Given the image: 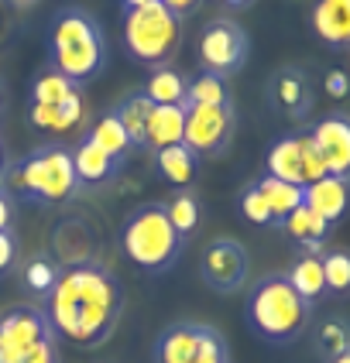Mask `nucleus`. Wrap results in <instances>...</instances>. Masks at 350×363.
Here are the masks:
<instances>
[{
  "mask_svg": "<svg viewBox=\"0 0 350 363\" xmlns=\"http://www.w3.org/2000/svg\"><path fill=\"white\" fill-rule=\"evenodd\" d=\"M124 312L121 281L100 264H69L45 298V315L55 336L72 346L93 350L110 340Z\"/></svg>",
  "mask_w": 350,
  "mask_h": 363,
  "instance_id": "f257e3e1",
  "label": "nucleus"
},
{
  "mask_svg": "<svg viewBox=\"0 0 350 363\" xmlns=\"http://www.w3.org/2000/svg\"><path fill=\"white\" fill-rule=\"evenodd\" d=\"M48 65L76 86H86L106 69V35L82 7H62L48 21Z\"/></svg>",
  "mask_w": 350,
  "mask_h": 363,
  "instance_id": "f03ea898",
  "label": "nucleus"
},
{
  "mask_svg": "<svg viewBox=\"0 0 350 363\" xmlns=\"http://www.w3.org/2000/svg\"><path fill=\"white\" fill-rule=\"evenodd\" d=\"M312 319V302H306L285 274H265L247 291L244 323L247 329L271 346H288L306 333Z\"/></svg>",
  "mask_w": 350,
  "mask_h": 363,
  "instance_id": "7ed1b4c3",
  "label": "nucleus"
},
{
  "mask_svg": "<svg viewBox=\"0 0 350 363\" xmlns=\"http://www.w3.org/2000/svg\"><path fill=\"white\" fill-rule=\"evenodd\" d=\"M185 240L172 226L165 202H141L121 223V250L124 257L148 274H162L182 257Z\"/></svg>",
  "mask_w": 350,
  "mask_h": 363,
  "instance_id": "20e7f679",
  "label": "nucleus"
},
{
  "mask_svg": "<svg viewBox=\"0 0 350 363\" xmlns=\"http://www.w3.org/2000/svg\"><path fill=\"white\" fill-rule=\"evenodd\" d=\"M4 182L18 196L38 202V206H62L82 189L76 168H72V151L62 141L38 144L18 164H7Z\"/></svg>",
  "mask_w": 350,
  "mask_h": 363,
  "instance_id": "39448f33",
  "label": "nucleus"
},
{
  "mask_svg": "<svg viewBox=\"0 0 350 363\" xmlns=\"http://www.w3.org/2000/svg\"><path fill=\"white\" fill-rule=\"evenodd\" d=\"M179 45H182V21L162 0L138 11H124V48L131 62L162 69V65H172Z\"/></svg>",
  "mask_w": 350,
  "mask_h": 363,
  "instance_id": "423d86ee",
  "label": "nucleus"
},
{
  "mask_svg": "<svg viewBox=\"0 0 350 363\" xmlns=\"http://www.w3.org/2000/svg\"><path fill=\"white\" fill-rule=\"evenodd\" d=\"M155 363H230V346L213 325L172 323L155 340Z\"/></svg>",
  "mask_w": 350,
  "mask_h": 363,
  "instance_id": "0eeeda50",
  "label": "nucleus"
},
{
  "mask_svg": "<svg viewBox=\"0 0 350 363\" xmlns=\"http://www.w3.org/2000/svg\"><path fill=\"white\" fill-rule=\"evenodd\" d=\"M251 41L247 31L234 18H213L199 35V72H213L220 79H230L244 69Z\"/></svg>",
  "mask_w": 350,
  "mask_h": 363,
  "instance_id": "6e6552de",
  "label": "nucleus"
},
{
  "mask_svg": "<svg viewBox=\"0 0 350 363\" xmlns=\"http://www.w3.org/2000/svg\"><path fill=\"white\" fill-rule=\"evenodd\" d=\"M237 130V113L230 106H185L182 144L196 158H220Z\"/></svg>",
  "mask_w": 350,
  "mask_h": 363,
  "instance_id": "1a4fd4ad",
  "label": "nucleus"
},
{
  "mask_svg": "<svg viewBox=\"0 0 350 363\" xmlns=\"http://www.w3.org/2000/svg\"><path fill=\"white\" fill-rule=\"evenodd\" d=\"M48 340H59V336L41 308H11L7 315H0V360L4 363L21 360L24 353H31L35 346Z\"/></svg>",
  "mask_w": 350,
  "mask_h": 363,
  "instance_id": "9d476101",
  "label": "nucleus"
},
{
  "mask_svg": "<svg viewBox=\"0 0 350 363\" xmlns=\"http://www.w3.org/2000/svg\"><path fill=\"white\" fill-rule=\"evenodd\" d=\"M203 281L217 295H234L247 284V250L234 237H213L203 250Z\"/></svg>",
  "mask_w": 350,
  "mask_h": 363,
  "instance_id": "9b49d317",
  "label": "nucleus"
},
{
  "mask_svg": "<svg viewBox=\"0 0 350 363\" xmlns=\"http://www.w3.org/2000/svg\"><path fill=\"white\" fill-rule=\"evenodd\" d=\"M268 103H271V110L285 113L292 121L309 117V110H312V79H309L306 69H299V65L275 69L271 79H268Z\"/></svg>",
  "mask_w": 350,
  "mask_h": 363,
  "instance_id": "f8f14e48",
  "label": "nucleus"
},
{
  "mask_svg": "<svg viewBox=\"0 0 350 363\" xmlns=\"http://www.w3.org/2000/svg\"><path fill=\"white\" fill-rule=\"evenodd\" d=\"M312 141L323 155L327 175L350 182V117L347 113H327L323 121H316V127L309 130Z\"/></svg>",
  "mask_w": 350,
  "mask_h": 363,
  "instance_id": "ddd939ff",
  "label": "nucleus"
},
{
  "mask_svg": "<svg viewBox=\"0 0 350 363\" xmlns=\"http://www.w3.org/2000/svg\"><path fill=\"white\" fill-rule=\"evenodd\" d=\"M309 24L323 45L337 52H350V0H312Z\"/></svg>",
  "mask_w": 350,
  "mask_h": 363,
  "instance_id": "4468645a",
  "label": "nucleus"
},
{
  "mask_svg": "<svg viewBox=\"0 0 350 363\" xmlns=\"http://www.w3.org/2000/svg\"><path fill=\"white\" fill-rule=\"evenodd\" d=\"M306 206L316 216H323L329 226L340 223L350 209V182L337 179V175H323L319 182L306 185Z\"/></svg>",
  "mask_w": 350,
  "mask_h": 363,
  "instance_id": "2eb2a0df",
  "label": "nucleus"
},
{
  "mask_svg": "<svg viewBox=\"0 0 350 363\" xmlns=\"http://www.w3.org/2000/svg\"><path fill=\"white\" fill-rule=\"evenodd\" d=\"M268 175L282 179L288 185H302L306 189V172H302V134H288L268 147Z\"/></svg>",
  "mask_w": 350,
  "mask_h": 363,
  "instance_id": "dca6fc26",
  "label": "nucleus"
},
{
  "mask_svg": "<svg viewBox=\"0 0 350 363\" xmlns=\"http://www.w3.org/2000/svg\"><path fill=\"white\" fill-rule=\"evenodd\" d=\"M69 151H72V168H76L80 185H103V182H110L117 172H121V164L114 162L110 155H103L86 134H82L80 144L69 147Z\"/></svg>",
  "mask_w": 350,
  "mask_h": 363,
  "instance_id": "f3484780",
  "label": "nucleus"
},
{
  "mask_svg": "<svg viewBox=\"0 0 350 363\" xmlns=\"http://www.w3.org/2000/svg\"><path fill=\"white\" fill-rule=\"evenodd\" d=\"M285 278L306 302H319V298L327 295V278H323L319 250H299V257L292 261V267L285 271Z\"/></svg>",
  "mask_w": 350,
  "mask_h": 363,
  "instance_id": "a211bd4d",
  "label": "nucleus"
},
{
  "mask_svg": "<svg viewBox=\"0 0 350 363\" xmlns=\"http://www.w3.org/2000/svg\"><path fill=\"white\" fill-rule=\"evenodd\" d=\"M155 168H158V175H162L168 185L189 189V185L196 182V172H199V158L179 141V144L162 147V151H155Z\"/></svg>",
  "mask_w": 350,
  "mask_h": 363,
  "instance_id": "6ab92c4d",
  "label": "nucleus"
},
{
  "mask_svg": "<svg viewBox=\"0 0 350 363\" xmlns=\"http://www.w3.org/2000/svg\"><path fill=\"white\" fill-rule=\"evenodd\" d=\"M185 134V106H155L148 134H144V151H162L168 144H179Z\"/></svg>",
  "mask_w": 350,
  "mask_h": 363,
  "instance_id": "aec40b11",
  "label": "nucleus"
},
{
  "mask_svg": "<svg viewBox=\"0 0 350 363\" xmlns=\"http://www.w3.org/2000/svg\"><path fill=\"white\" fill-rule=\"evenodd\" d=\"M254 185H258V192L265 196L268 209H271V220H275L278 230H282V223L306 202V189H302V185H288V182L271 179V175H265V179L254 182Z\"/></svg>",
  "mask_w": 350,
  "mask_h": 363,
  "instance_id": "412c9836",
  "label": "nucleus"
},
{
  "mask_svg": "<svg viewBox=\"0 0 350 363\" xmlns=\"http://www.w3.org/2000/svg\"><path fill=\"white\" fill-rule=\"evenodd\" d=\"M282 230L299 243V250H319V247L327 243V237H329V223L323 220V216H316L306 202H302V206H299V209L282 223Z\"/></svg>",
  "mask_w": 350,
  "mask_h": 363,
  "instance_id": "4be33fe9",
  "label": "nucleus"
},
{
  "mask_svg": "<svg viewBox=\"0 0 350 363\" xmlns=\"http://www.w3.org/2000/svg\"><path fill=\"white\" fill-rule=\"evenodd\" d=\"M151 110H155V103L148 100L141 89H131V93L114 106V113H117V121H121V127L127 130V138H131L134 147H144V134H148Z\"/></svg>",
  "mask_w": 350,
  "mask_h": 363,
  "instance_id": "5701e85b",
  "label": "nucleus"
},
{
  "mask_svg": "<svg viewBox=\"0 0 350 363\" xmlns=\"http://www.w3.org/2000/svg\"><path fill=\"white\" fill-rule=\"evenodd\" d=\"M86 138L97 144L103 155H110L117 164H124L127 162V155L134 151V144H131V138H127V130L121 127V121H117V113H114V110H110V113H103L100 121L86 130Z\"/></svg>",
  "mask_w": 350,
  "mask_h": 363,
  "instance_id": "b1692460",
  "label": "nucleus"
},
{
  "mask_svg": "<svg viewBox=\"0 0 350 363\" xmlns=\"http://www.w3.org/2000/svg\"><path fill=\"white\" fill-rule=\"evenodd\" d=\"M185 76L179 69H172V65H162V69H155L148 82L141 86V93L148 100L155 103V106H182L185 103Z\"/></svg>",
  "mask_w": 350,
  "mask_h": 363,
  "instance_id": "393cba45",
  "label": "nucleus"
},
{
  "mask_svg": "<svg viewBox=\"0 0 350 363\" xmlns=\"http://www.w3.org/2000/svg\"><path fill=\"white\" fill-rule=\"evenodd\" d=\"M230 86L226 79L213 76V72H199L185 82V103L182 106H230Z\"/></svg>",
  "mask_w": 350,
  "mask_h": 363,
  "instance_id": "a878e982",
  "label": "nucleus"
},
{
  "mask_svg": "<svg viewBox=\"0 0 350 363\" xmlns=\"http://www.w3.org/2000/svg\"><path fill=\"white\" fill-rule=\"evenodd\" d=\"M76 89H82V86L69 82L55 65H45L38 76L31 79V103H41V106H62Z\"/></svg>",
  "mask_w": 350,
  "mask_h": 363,
  "instance_id": "bb28decb",
  "label": "nucleus"
},
{
  "mask_svg": "<svg viewBox=\"0 0 350 363\" xmlns=\"http://www.w3.org/2000/svg\"><path fill=\"white\" fill-rule=\"evenodd\" d=\"M319 261H323V278H327V291L344 295L350 291V250H319Z\"/></svg>",
  "mask_w": 350,
  "mask_h": 363,
  "instance_id": "cd10ccee",
  "label": "nucleus"
},
{
  "mask_svg": "<svg viewBox=\"0 0 350 363\" xmlns=\"http://www.w3.org/2000/svg\"><path fill=\"white\" fill-rule=\"evenodd\" d=\"M168 209V216H172V226L179 230V237H189L192 230H196V223H199V199L189 192V189H179L175 192V199L165 206Z\"/></svg>",
  "mask_w": 350,
  "mask_h": 363,
  "instance_id": "c85d7f7f",
  "label": "nucleus"
},
{
  "mask_svg": "<svg viewBox=\"0 0 350 363\" xmlns=\"http://www.w3.org/2000/svg\"><path fill=\"white\" fill-rule=\"evenodd\" d=\"M59 281V267L48 261V257H35V261L24 267V284L35 291V295H45L48 298V291L55 288Z\"/></svg>",
  "mask_w": 350,
  "mask_h": 363,
  "instance_id": "c756f323",
  "label": "nucleus"
},
{
  "mask_svg": "<svg viewBox=\"0 0 350 363\" xmlns=\"http://www.w3.org/2000/svg\"><path fill=\"white\" fill-rule=\"evenodd\" d=\"M316 346H319V353L327 357V363L333 357H340V353H347L350 350V325L347 323H327L319 329V336H316Z\"/></svg>",
  "mask_w": 350,
  "mask_h": 363,
  "instance_id": "7c9ffc66",
  "label": "nucleus"
},
{
  "mask_svg": "<svg viewBox=\"0 0 350 363\" xmlns=\"http://www.w3.org/2000/svg\"><path fill=\"white\" fill-rule=\"evenodd\" d=\"M82 121H86V106H82V89H76L62 106H55V130L52 134H76Z\"/></svg>",
  "mask_w": 350,
  "mask_h": 363,
  "instance_id": "2f4dec72",
  "label": "nucleus"
},
{
  "mask_svg": "<svg viewBox=\"0 0 350 363\" xmlns=\"http://www.w3.org/2000/svg\"><path fill=\"white\" fill-rule=\"evenodd\" d=\"M241 213H244V220L254 223V226H275L271 209H268L265 196L258 192V185H247L244 192H241Z\"/></svg>",
  "mask_w": 350,
  "mask_h": 363,
  "instance_id": "473e14b6",
  "label": "nucleus"
},
{
  "mask_svg": "<svg viewBox=\"0 0 350 363\" xmlns=\"http://www.w3.org/2000/svg\"><path fill=\"white\" fill-rule=\"evenodd\" d=\"M302 172H306V185L312 182H319L327 175V164H323V155H319V147L312 141V134H302Z\"/></svg>",
  "mask_w": 350,
  "mask_h": 363,
  "instance_id": "72a5a7b5",
  "label": "nucleus"
},
{
  "mask_svg": "<svg viewBox=\"0 0 350 363\" xmlns=\"http://www.w3.org/2000/svg\"><path fill=\"white\" fill-rule=\"evenodd\" d=\"M327 93L329 96H337V100H344L350 93V76L344 69H329L327 72Z\"/></svg>",
  "mask_w": 350,
  "mask_h": 363,
  "instance_id": "f704fd0d",
  "label": "nucleus"
},
{
  "mask_svg": "<svg viewBox=\"0 0 350 363\" xmlns=\"http://www.w3.org/2000/svg\"><path fill=\"white\" fill-rule=\"evenodd\" d=\"M55 343H59V340H48V343L35 346L31 353H24V357L14 360V363H59V357H55Z\"/></svg>",
  "mask_w": 350,
  "mask_h": 363,
  "instance_id": "c9c22d12",
  "label": "nucleus"
},
{
  "mask_svg": "<svg viewBox=\"0 0 350 363\" xmlns=\"http://www.w3.org/2000/svg\"><path fill=\"white\" fill-rule=\"evenodd\" d=\"M14 257H18V243H14V233H11V230H4V233H0V274H4V271H11Z\"/></svg>",
  "mask_w": 350,
  "mask_h": 363,
  "instance_id": "e433bc0d",
  "label": "nucleus"
},
{
  "mask_svg": "<svg viewBox=\"0 0 350 363\" xmlns=\"http://www.w3.org/2000/svg\"><path fill=\"white\" fill-rule=\"evenodd\" d=\"M162 4H165V7H168V11H172V14H175L179 21H185L189 14H192V11H199V4H203V0H162Z\"/></svg>",
  "mask_w": 350,
  "mask_h": 363,
  "instance_id": "4c0bfd02",
  "label": "nucleus"
},
{
  "mask_svg": "<svg viewBox=\"0 0 350 363\" xmlns=\"http://www.w3.org/2000/svg\"><path fill=\"white\" fill-rule=\"evenodd\" d=\"M11 226V199H7V192L0 189V233Z\"/></svg>",
  "mask_w": 350,
  "mask_h": 363,
  "instance_id": "58836bf2",
  "label": "nucleus"
},
{
  "mask_svg": "<svg viewBox=\"0 0 350 363\" xmlns=\"http://www.w3.org/2000/svg\"><path fill=\"white\" fill-rule=\"evenodd\" d=\"M217 4H224L226 11H247L254 0H217Z\"/></svg>",
  "mask_w": 350,
  "mask_h": 363,
  "instance_id": "ea45409f",
  "label": "nucleus"
},
{
  "mask_svg": "<svg viewBox=\"0 0 350 363\" xmlns=\"http://www.w3.org/2000/svg\"><path fill=\"white\" fill-rule=\"evenodd\" d=\"M155 0H121V11H138V7H148Z\"/></svg>",
  "mask_w": 350,
  "mask_h": 363,
  "instance_id": "a19ab883",
  "label": "nucleus"
},
{
  "mask_svg": "<svg viewBox=\"0 0 350 363\" xmlns=\"http://www.w3.org/2000/svg\"><path fill=\"white\" fill-rule=\"evenodd\" d=\"M4 175H7V151H4V141H0V185H4Z\"/></svg>",
  "mask_w": 350,
  "mask_h": 363,
  "instance_id": "79ce46f5",
  "label": "nucleus"
},
{
  "mask_svg": "<svg viewBox=\"0 0 350 363\" xmlns=\"http://www.w3.org/2000/svg\"><path fill=\"white\" fill-rule=\"evenodd\" d=\"M7 4H11V7H31L35 0H7Z\"/></svg>",
  "mask_w": 350,
  "mask_h": 363,
  "instance_id": "37998d69",
  "label": "nucleus"
},
{
  "mask_svg": "<svg viewBox=\"0 0 350 363\" xmlns=\"http://www.w3.org/2000/svg\"><path fill=\"white\" fill-rule=\"evenodd\" d=\"M329 363H350V350H347V353H340V357H333Z\"/></svg>",
  "mask_w": 350,
  "mask_h": 363,
  "instance_id": "c03bdc74",
  "label": "nucleus"
},
{
  "mask_svg": "<svg viewBox=\"0 0 350 363\" xmlns=\"http://www.w3.org/2000/svg\"><path fill=\"white\" fill-rule=\"evenodd\" d=\"M0 103H4V86H0Z\"/></svg>",
  "mask_w": 350,
  "mask_h": 363,
  "instance_id": "a18cd8bd",
  "label": "nucleus"
}]
</instances>
